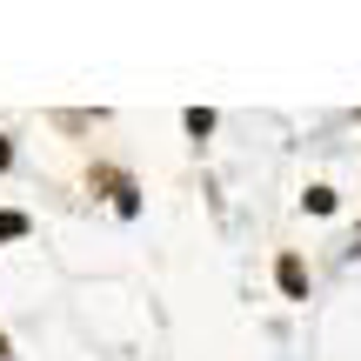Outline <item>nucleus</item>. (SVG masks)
Returning a JSON list of instances; mask_svg holds the SVG:
<instances>
[{
  "mask_svg": "<svg viewBox=\"0 0 361 361\" xmlns=\"http://www.w3.org/2000/svg\"><path fill=\"white\" fill-rule=\"evenodd\" d=\"M301 207H308V214H335V188H308Z\"/></svg>",
  "mask_w": 361,
  "mask_h": 361,
  "instance_id": "2",
  "label": "nucleus"
},
{
  "mask_svg": "<svg viewBox=\"0 0 361 361\" xmlns=\"http://www.w3.org/2000/svg\"><path fill=\"white\" fill-rule=\"evenodd\" d=\"M274 281H281L288 301H308V268H301V255H281V261H274Z\"/></svg>",
  "mask_w": 361,
  "mask_h": 361,
  "instance_id": "1",
  "label": "nucleus"
},
{
  "mask_svg": "<svg viewBox=\"0 0 361 361\" xmlns=\"http://www.w3.org/2000/svg\"><path fill=\"white\" fill-rule=\"evenodd\" d=\"M0 361H7V335H0Z\"/></svg>",
  "mask_w": 361,
  "mask_h": 361,
  "instance_id": "6",
  "label": "nucleus"
},
{
  "mask_svg": "<svg viewBox=\"0 0 361 361\" xmlns=\"http://www.w3.org/2000/svg\"><path fill=\"white\" fill-rule=\"evenodd\" d=\"M7 161H13V141H7V134H0V174H7Z\"/></svg>",
  "mask_w": 361,
  "mask_h": 361,
  "instance_id": "5",
  "label": "nucleus"
},
{
  "mask_svg": "<svg viewBox=\"0 0 361 361\" xmlns=\"http://www.w3.org/2000/svg\"><path fill=\"white\" fill-rule=\"evenodd\" d=\"M20 234H27V214H13V207H7V214H0V241H20Z\"/></svg>",
  "mask_w": 361,
  "mask_h": 361,
  "instance_id": "4",
  "label": "nucleus"
},
{
  "mask_svg": "<svg viewBox=\"0 0 361 361\" xmlns=\"http://www.w3.org/2000/svg\"><path fill=\"white\" fill-rule=\"evenodd\" d=\"M188 134H194V141H201V134H214V114H207V107H188Z\"/></svg>",
  "mask_w": 361,
  "mask_h": 361,
  "instance_id": "3",
  "label": "nucleus"
}]
</instances>
